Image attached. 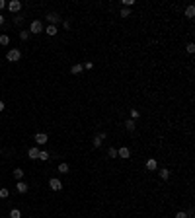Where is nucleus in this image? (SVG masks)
I'll return each instance as SVG.
<instances>
[{"mask_svg": "<svg viewBox=\"0 0 195 218\" xmlns=\"http://www.w3.org/2000/svg\"><path fill=\"white\" fill-rule=\"evenodd\" d=\"M16 24H18V25L24 24V18H22V16H18V18H16Z\"/></svg>", "mask_w": 195, "mask_h": 218, "instance_id": "31", "label": "nucleus"}, {"mask_svg": "<svg viewBox=\"0 0 195 218\" xmlns=\"http://www.w3.org/2000/svg\"><path fill=\"white\" fill-rule=\"evenodd\" d=\"M117 158H123V160H129L131 158V150L127 146H121L119 150H117Z\"/></svg>", "mask_w": 195, "mask_h": 218, "instance_id": "5", "label": "nucleus"}, {"mask_svg": "<svg viewBox=\"0 0 195 218\" xmlns=\"http://www.w3.org/2000/svg\"><path fill=\"white\" fill-rule=\"evenodd\" d=\"M107 158H111V160H113V158H117V148H107Z\"/></svg>", "mask_w": 195, "mask_h": 218, "instance_id": "16", "label": "nucleus"}, {"mask_svg": "<svg viewBox=\"0 0 195 218\" xmlns=\"http://www.w3.org/2000/svg\"><path fill=\"white\" fill-rule=\"evenodd\" d=\"M82 70H84V66H82V65H74V66L70 68V72H72V74H80Z\"/></svg>", "mask_w": 195, "mask_h": 218, "instance_id": "18", "label": "nucleus"}, {"mask_svg": "<svg viewBox=\"0 0 195 218\" xmlns=\"http://www.w3.org/2000/svg\"><path fill=\"white\" fill-rule=\"evenodd\" d=\"M10 43V37L8 35H0V45H8Z\"/></svg>", "mask_w": 195, "mask_h": 218, "instance_id": "22", "label": "nucleus"}, {"mask_svg": "<svg viewBox=\"0 0 195 218\" xmlns=\"http://www.w3.org/2000/svg\"><path fill=\"white\" fill-rule=\"evenodd\" d=\"M10 218H22V212H20L18 209H12V212H10Z\"/></svg>", "mask_w": 195, "mask_h": 218, "instance_id": "20", "label": "nucleus"}, {"mask_svg": "<svg viewBox=\"0 0 195 218\" xmlns=\"http://www.w3.org/2000/svg\"><path fill=\"white\" fill-rule=\"evenodd\" d=\"M176 218H189L187 214H186V212H183V210H180V212H178V214H176Z\"/></svg>", "mask_w": 195, "mask_h": 218, "instance_id": "30", "label": "nucleus"}, {"mask_svg": "<svg viewBox=\"0 0 195 218\" xmlns=\"http://www.w3.org/2000/svg\"><path fill=\"white\" fill-rule=\"evenodd\" d=\"M160 177L164 179V181H166V179H170V172H168V169H160Z\"/></svg>", "mask_w": 195, "mask_h": 218, "instance_id": "21", "label": "nucleus"}, {"mask_svg": "<svg viewBox=\"0 0 195 218\" xmlns=\"http://www.w3.org/2000/svg\"><path fill=\"white\" fill-rule=\"evenodd\" d=\"M45 18H47V22H49V25H57V24H59V20H61V16L57 14V12H49Z\"/></svg>", "mask_w": 195, "mask_h": 218, "instance_id": "4", "label": "nucleus"}, {"mask_svg": "<svg viewBox=\"0 0 195 218\" xmlns=\"http://www.w3.org/2000/svg\"><path fill=\"white\" fill-rule=\"evenodd\" d=\"M4 111V102H0V113Z\"/></svg>", "mask_w": 195, "mask_h": 218, "instance_id": "33", "label": "nucleus"}, {"mask_svg": "<svg viewBox=\"0 0 195 218\" xmlns=\"http://www.w3.org/2000/svg\"><path fill=\"white\" fill-rule=\"evenodd\" d=\"M6 8H8L12 14H16V12H20V10H22V2H20V0H10Z\"/></svg>", "mask_w": 195, "mask_h": 218, "instance_id": "3", "label": "nucleus"}, {"mask_svg": "<svg viewBox=\"0 0 195 218\" xmlns=\"http://www.w3.org/2000/svg\"><path fill=\"white\" fill-rule=\"evenodd\" d=\"M0 25H4V16H0Z\"/></svg>", "mask_w": 195, "mask_h": 218, "instance_id": "34", "label": "nucleus"}, {"mask_svg": "<svg viewBox=\"0 0 195 218\" xmlns=\"http://www.w3.org/2000/svg\"><path fill=\"white\" fill-rule=\"evenodd\" d=\"M125 129H127L129 132H135V129H137L135 121H133V119H127V121H125Z\"/></svg>", "mask_w": 195, "mask_h": 218, "instance_id": "12", "label": "nucleus"}, {"mask_svg": "<svg viewBox=\"0 0 195 218\" xmlns=\"http://www.w3.org/2000/svg\"><path fill=\"white\" fill-rule=\"evenodd\" d=\"M186 49H187V53H195V43H187Z\"/></svg>", "mask_w": 195, "mask_h": 218, "instance_id": "28", "label": "nucleus"}, {"mask_svg": "<svg viewBox=\"0 0 195 218\" xmlns=\"http://www.w3.org/2000/svg\"><path fill=\"white\" fill-rule=\"evenodd\" d=\"M49 187H51L53 191H61V189H62V183H61V179H57V177L49 179Z\"/></svg>", "mask_w": 195, "mask_h": 218, "instance_id": "7", "label": "nucleus"}, {"mask_svg": "<svg viewBox=\"0 0 195 218\" xmlns=\"http://www.w3.org/2000/svg\"><path fill=\"white\" fill-rule=\"evenodd\" d=\"M146 169H148V172H154V169H158V162L154 160V158L146 160Z\"/></svg>", "mask_w": 195, "mask_h": 218, "instance_id": "11", "label": "nucleus"}, {"mask_svg": "<svg viewBox=\"0 0 195 218\" xmlns=\"http://www.w3.org/2000/svg\"><path fill=\"white\" fill-rule=\"evenodd\" d=\"M139 117H141V113H139V109H131V119H139Z\"/></svg>", "mask_w": 195, "mask_h": 218, "instance_id": "24", "label": "nucleus"}, {"mask_svg": "<svg viewBox=\"0 0 195 218\" xmlns=\"http://www.w3.org/2000/svg\"><path fill=\"white\" fill-rule=\"evenodd\" d=\"M14 177L18 179V181H22V177H24V169H20V168H18V169H14Z\"/></svg>", "mask_w": 195, "mask_h": 218, "instance_id": "17", "label": "nucleus"}, {"mask_svg": "<svg viewBox=\"0 0 195 218\" xmlns=\"http://www.w3.org/2000/svg\"><path fill=\"white\" fill-rule=\"evenodd\" d=\"M28 158H29V160H37V158H39V148H29V150H28Z\"/></svg>", "mask_w": 195, "mask_h": 218, "instance_id": "9", "label": "nucleus"}, {"mask_svg": "<svg viewBox=\"0 0 195 218\" xmlns=\"http://www.w3.org/2000/svg\"><path fill=\"white\" fill-rule=\"evenodd\" d=\"M186 16H187L189 20H191L193 16H195V6H193V4H189V6L186 8Z\"/></svg>", "mask_w": 195, "mask_h": 218, "instance_id": "14", "label": "nucleus"}, {"mask_svg": "<svg viewBox=\"0 0 195 218\" xmlns=\"http://www.w3.org/2000/svg\"><path fill=\"white\" fill-rule=\"evenodd\" d=\"M45 33L47 35H57V33H59V29H57V25H47V29H45Z\"/></svg>", "mask_w": 195, "mask_h": 218, "instance_id": "13", "label": "nucleus"}, {"mask_svg": "<svg viewBox=\"0 0 195 218\" xmlns=\"http://www.w3.org/2000/svg\"><path fill=\"white\" fill-rule=\"evenodd\" d=\"M6 58H8L10 62H18L20 58H22V53H20V49H10L6 53Z\"/></svg>", "mask_w": 195, "mask_h": 218, "instance_id": "1", "label": "nucleus"}, {"mask_svg": "<svg viewBox=\"0 0 195 218\" xmlns=\"http://www.w3.org/2000/svg\"><path fill=\"white\" fill-rule=\"evenodd\" d=\"M28 37H29V31H20V39L22 41H25Z\"/></svg>", "mask_w": 195, "mask_h": 218, "instance_id": "27", "label": "nucleus"}, {"mask_svg": "<svg viewBox=\"0 0 195 218\" xmlns=\"http://www.w3.org/2000/svg\"><path fill=\"white\" fill-rule=\"evenodd\" d=\"M103 140H105V132H99V135H96V136H94V146L99 148V146L103 144Z\"/></svg>", "mask_w": 195, "mask_h": 218, "instance_id": "8", "label": "nucleus"}, {"mask_svg": "<svg viewBox=\"0 0 195 218\" xmlns=\"http://www.w3.org/2000/svg\"><path fill=\"white\" fill-rule=\"evenodd\" d=\"M59 173H68V164H59Z\"/></svg>", "mask_w": 195, "mask_h": 218, "instance_id": "19", "label": "nucleus"}, {"mask_svg": "<svg viewBox=\"0 0 195 218\" xmlns=\"http://www.w3.org/2000/svg\"><path fill=\"white\" fill-rule=\"evenodd\" d=\"M121 4H123V8H131V6L135 4V0H123Z\"/></svg>", "mask_w": 195, "mask_h": 218, "instance_id": "25", "label": "nucleus"}, {"mask_svg": "<svg viewBox=\"0 0 195 218\" xmlns=\"http://www.w3.org/2000/svg\"><path fill=\"white\" fill-rule=\"evenodd\" d=\"M84 68H86V70H92V68H94V62H84V65H82Z\"/></svg>", "mask_w": 195, "mask_h": 218, "instance_id": "29", "label": "nucleus"}, {"mask_svg": "<svg viewBox=\"0 0 195 218\" xmlns=\"http://www.w3.org/2000/svg\"><path fill=\"white\" fill-rule=\"evenodd\" d=\"M28 189H29L28 183H24V181H18V183H16V191H18V193L24 195V193H28Z\"/></svg>", "mask_w": 195, "mask_h": 218, "instance_id": "10", "label": "nucleus"}, {"mask_svg": "<svg viewBox=\"0 0 195 218\" xmlns=\"http://www.w3.org/2000/svg\"><path fill=\"white\" fill-rule=\"evenodd\" d=\"M129 16H131L129 8H121V18H129Z\"/></svg>", "mask_w": 195, "mask_h": 218, "instance_id": "23", "label": "nucleus"}, {"mask_svg": "<svg viewBox=\"0 0 195 218\" xmlns=\"http://www.w3.org/2000/svg\"><path fill=\"white\" fill-rule=\"evenodd\" d=\"M0 154H2V150H0Z\"/></svg>", "mask_w": 195, "mask_h": 218, "instance_id": "35", "label": "nucleus"}, {"mask_svg": "<svg viewBox=\"0 0 195 218\" xmlns=\"http://www.w3.org/2000/svg\"><path fill=\"white\" fill-rule=\"evenodd\" d=\"M41 31H43V24L39 22V20H33V22H31V25H29V33H41Z\"/></svg>", "mask_w": 195, "mask_h": 218, "instance_id": "2", "label": "nucleus"}, {"mask_svg": "<svg viewBox=\"0 0 195 218\" xmlns=\"http://www.w3.org/2000/svg\"><path fill=\"white\" fill-rule=\"evenodd\" d=\"M33 140L37 142V144H47V142H49V136H47L45 132H37V135L33 136Z\"/></svg>", "mask_w": 195, "mask_h": 218, "instance_id": "6", "label": "nucleus"}, {"mask_svg": "<svg viewBox=\"0 0 195 218\" xmlns=\"http://www.w3.org/2000/svg\"><path fill=\"white\" fill-rule=\"evenodd\" d=\"M8 195H10V191H8V189H0V199H6Z\"/></svg>", "mask_w": 195, "mask_h": 218, "instance_id": "26", "label": "nucleus"}, {"mask_svg": "<svg viewBox=\"0 0 195 218\" xmlns=\"http://www.w3.org/2000/svg\"><path fill=\"white\" fill-rule=\"evenodd\" d=\"M49 158H51V154H49V152H45V150H39V158H37V160H41V162H47Z\"/></svg>", "mask_w": 195, "mask_h": 218, "instance_id": "15", "label": "nucleus"}, {"mask_svg": "<svg viewBox=\"0 0 195 218\" xmlns=\"http://www.w3.org/2000/svg\"><path fill=\"white\" fill-rule=\"evenodd\" d=\"M6 6H8V2H4V0H0V10H4Z\"/></svg>", "mask_w": 195, "mask_h": 218, "instance_id": "32", "label": "nucleus"}]
</instances>
